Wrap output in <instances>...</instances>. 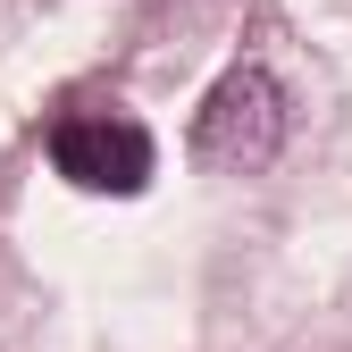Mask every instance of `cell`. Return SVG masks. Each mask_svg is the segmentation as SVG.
Masks as SVG:
<instances>
[{
    "label": "cell",
    "mask_w": 352,
    "mask_h": 352,
    "mask_svg": "<svg viewBox=\"0 0 352 352\" xmlns=\"http://www.w3.org/2000/svg\"><path fill=\"white\" fill-rule=\"evenodd\" d=\"M285 143V93L269 67H227L210 84V101L193 118V160L201 168H269Z\"/></svg>",
    "instance_id": "cell-1"
},
{
    "label": "cell",
    "mask_w": 352,
    "mask_h": 352,
    "mask_svg": "<svg viewBox=\"0 0 352 352\" xmlns=\"http://www.w3.org/2000/svg\"><path fill=\"white\" fill-rule=\"evenodd\" d=\"M51 168L84 193H143L151 185V135L118 109H76L51 126Z\"/></svg>",
    "instance_id": "cell-2"
}]
</instances>
